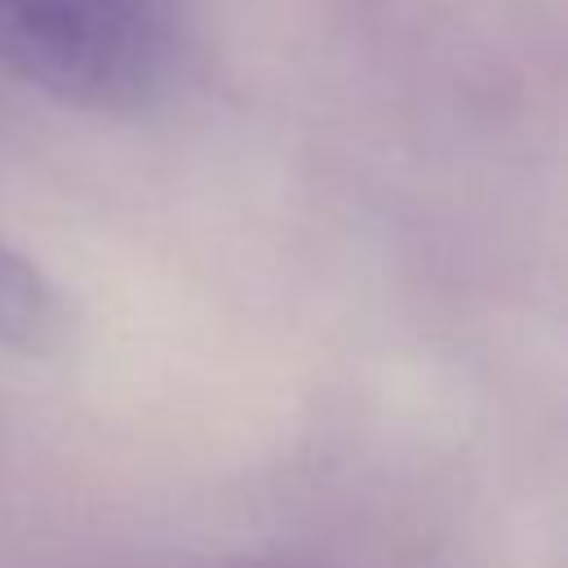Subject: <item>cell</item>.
<instances>
[{"label":"cell","instance_id":"cell-2","mask_svg":"<svg viewBox=\"0 0 568 568\" xmlns=\"http://www.w3.org/2000/svg\"><path fill=\"white\" fill-rule=\"evenodd\" d=\"M62 302L53 284L0 240V346L9 351H49L62 337Z\"/></svg>","mask_w":568,"mask_h":568},{"label":"cell","instance_id":"cell-1","mask_svg":"<svg viewBox=\"0 0 568 568\" xmlns=\"http://www.w3.org/2000/svg\"><path fill=\"white\" fill-rule=\"evenodd\" d=\"M160 0H0V67L75 106H138L169 71Z\"/></svg>","mask_w":568,"mask_h":568}]
</instances>
